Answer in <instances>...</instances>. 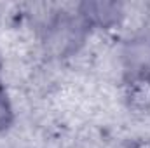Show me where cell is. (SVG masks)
<instances>
[{
    "label": "cell",
    "mask_w": 150,
    "mask_h": 148,
    "mask_svg": "<svg viewBox=\"0 0 150 148\" xmlns=\"http://www.w3.org/2000/svg\"><path fill=\"white\" fill-rule=\"evenodd\" d=\"M129 148H150V140H145V138H140V140H134Z\"/></svg>",
    "instance_id": "cell-5"
},
{
    "label": "cell",
    "mask_w": 150,
    "mask_h": 148,
    "mask_svg": "<svg viewBox=\"0 0 150 148\" xmlns=\"http://www.w3.org/2000/svg\"><path fill=\"white\" fill-rule=\"evenodd\" d=\"M120 59L126 77L150 75V38L136 37L124 44Z\"/></svg>",
    "instance_id": "cell-2"
},
{
    "label": "cell",
    "mask_w": 150,
    "mask_h": 148,
    "mask_svg": "<svg viewBox=\"0 0 150 148\" xmlns=\"http://www.w3.org/2000/svg\"><path fill=\"white\" fill-rule=\"evenodd\" d=\"M124 103L136 113L150 110V75H134L124 78Z\"/></svg>",
    "instance_id": "cell-3"
},
{
    "label": "cell",
    "mask_w": 150,
    "mask_h": 148,
    "mask_svg": "<svg viewBox=\"0 0 150 148\" xmlns=\"http://www.w3.org/2000/svg\"><path fill=\"white\" fill-rule=\"evenodd\" d=\"M12 124H14V110H12V105H11L9 98L5 96L4 89L0 87V132L7 131Z\"/></svg>",
    "instance_id": "cell-4"
},
{
    "label": "cell",
    "mask_w": 150,
    "mask_h": 148,
    "mask_svg": "<svg viewBox=\"0 0 150 148\" xmlns=\"http://www.w3.org/2000/svg\"><path fill=\"white\" fill-rule=\"evenodd\" d=\"M77 12L87 28L110 30L124 19V4L115 0H84L77 5Z\"/></svg>",
    "instance_id": "cell-1"
}]
</instances>
